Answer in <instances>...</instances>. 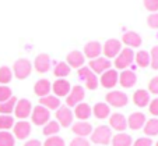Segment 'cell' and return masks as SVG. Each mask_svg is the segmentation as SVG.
Wrapping results in <instances>:
<instances>
[{
	"label": "cell",
	"mask_w": 158,
	"mask_h": 146,
	"mask_svg": "<svg viewBox=\"0 0 158 146\" xmlns=\"http://www.w3.org/2000/svg\"><path fill=\"white\" fill-rule=\"evenodd\" d=\"M148 110L154 117H158V98L154 99V100H150Z\"/></svg>",
	"instance_id": "44"
},
{
	"label": "cell",
	"mask_w": 158,
	"mask_h": 146,
	"mask_svg": "<svg viewBox=\"0 0 158 146\" xmlns=\"http://www.w3.org/2000/svg\"><path fill=\"white\" fill-rule=\"evenodd\" d=\"M78 77H80V79H83L84 82H85V86L88 88V89L95 90L97 88H98L99 79H98V77H97V74H94V72L89 70V67H81V68H78Z\"/></svg>",
	"instance_id": "4"
},
{
	"label": "cell",
	"mask_w": 158,
	"mask_h": 146,
	"mask_svg": "<svg viewBox=\"0 0 158 146\" xmlns=\"http://www.w3.org/2000/svg\"><path fill=\"white\" fill-rule=\"evenodd\" d=\"M14 136L18 138V139H27L31 134V124L27 122L25 120H20L18 122L14 124Z\"/></svg>",
	"instance_id": "14"
},
{
	"label": "cell",
	"mask_w": 158,
	"mask_h": 146,
	"mask_svg": "<svg viewBox=\"0 0 158 146\" xmlns=\"http://www.w3.org/2000/svg\"><path fill=\"white\" fill-rule=\"evenodd\" d=\"M17 100L18 99L15 98V96H11L9 100L0 103V114H7V116H10V114L14 111V107H15Z\"/></svg>",
	"instance_id": "30"
},
{
	"label": "cell",
	"mask_w": 158,
	"mask_h": 146,
	"mask_svg": "<svg viewBox=\"0 0 158 146\" xmlns=\"http://www.w3.org/2000/svg\"><path fill=\"white\" fill-rule=\"evenodd\" d=\"M85 96V92H84L83 86L80 85H76V86L72 88L70 93L67 95V99H66V106L67 107H76L78 103H81Z\"/></svg>",
	"instance_id": "8"
},
{
	"label": "cell",
	"mask_w": 158,
	"mask_h": 146,
	"mask_svg": "<svg viewBox=\"0 0 158 146\" xmlns=\"http://www.w3.org/2000/svg\"><path fill=\"white\" fill-rule=\"evenodd\" d=\"M72 131L74 132L77 136L85 138V136H88V135H91V132H93V125L87 121H78L72 125Z\"/></svg>",
	"instance_id": "21"
},
{
	"label": "cell",
	"mask_w": 158,
	"mask_h": 146,
	"mask_svg": "<svg viewBox=\"0 0 158 146\" xmlns=\"http://www.w3.org/2000/svg\"><path fill=\"white\" fill-rule=\"evenodd\" d=\"M143 129L147 136H155V135H158V118L147 120Z\"/></svg>",
	"instance_id": "29"
},
{
	"label": "cell",
	"mask_w": 158,
	"mask_h": 146,
	"mask_svg": "<svg viewBox=\"0 0 158 146\" xmlns=\"http://www.w3.org/2000/svg\"><path fill=\"white\" fill-rule=\"evenodd\" d=\"M39 104L46 107L48 110H57L60 107V100L56 96L48 95V96H45V98H39Z\"/></svg>",
	"instance_id": "27"
},
{
	"label": "cell",
	"mask_w": 158,
	"mask_h": 146,
	"mask_svg": "<svg viewBox=\"0 0 158 146\" xmlns=\"http://www.w3.org/2000/svg\"><path fill=\"white\" fill-rule=\"evenodd\" d=\"M146 116L140 111H136V113H131L127 118V127L133 131H137V129H141L146 124Z\"/></svg>",
	"instance_id": "16"
},
{
	"label": "cell",
	"mask_w": 158,
	"mask_h": 146,
	"mask_svg": "<svg viewBox=\"0 0 158 146\" xmlns=\"http://www.w3.org/2000/svg\"><path fill=\"white\" fill-rule=\"evenodd\" d=\"M34 67L35 70L39 72V74H45L51 70V57L48 54H39V56L35 57V61H34Z\"/></svg>",
	"instance_id": "18"
},
{
	"label": "cell",
	"mask_w": 158,
	"mask_h": 146,
	"mask_svg": "<svg viewBox=\"0 0 158 146\" xmlns=\"http://www.w3.org/2000/svg\"><path fill=\"white\" fill-rule=\"evenodd\" d=\"M147 24L152 29H158V13H151L147 17Z\"/></svg>",
	"instance_id": "40"
},
{
	"label": "cell",
	"mask_w": 158,
	"mask_h": 146,
	"mask_svg": "<svg viewBox=\"0 0 158 146\" xmlns=\"http://www.w3.org/2000/svg\"><path fill=\"white\" fill-rule=\"evenodd\" d=\"M14 118L7 114H2L0 116V131H7V129L14 127Z\"/></svg>",
	"instance_id": "34"
},
{
	"label": "cell",
	"mask_w": 158,
	"mask_h": 146,
	"mask_svg": "<svg viewBox=\"0 0 158 146\" xmlns=\"http://www.w3.org/2000/svg\"><path fill=\"white\" fill-rule=\"evenodd\" d=\"M134 60H136L139 67L146 68V67L150 66V53L147 50H140L134 54Z\"/></svg>",
	"instance_id": "32"
},
{
	"label": "cell",
	"mask_w": 158,
	"mask_h": 146,
	"mask_svg": "<svg viewBox=\"0 0 158 146\" xmlns=\"http://www.w3.org/2000/svg\"><path fill=\"white\" fill-rule=\"evenodd\" d=\"M131 146H152V140L151 138H139V139H136V142H133V145Z\"/></svg>",
	"instance_id": "42"
},
{
	"label": "cell",
	"mask_w": 158,
	"mask_h": 146,
	"mask_svg": "<svg viewBox=\"0 0 158 146\" xmlns=\"http://www.w3.org/2000/svg\"><path fill=\"white\" fill-rule=\"evenodd\" d=\"M137 82V75L134 74V71L131 70H123L119 75V83L123 88L129 89V88H133Z\"/></svg>",
	"instance_id": "17"
},
{
	"label": "cell",
	"mask_w": 158,
	"mask_h": 146,
	"mask_svg": "<svg viewBox=\"0 0 158 146\" xmlns=\"http://www.w3.org/2000/svg\"><path fill=\"white\" fill-rule=\"evenodd\" d=\"M31 118H32V122L35 125H45L46 122H49V118H51V113L46 107L44 106H35L31 111Z\"/></svg>",
	"instance_id": "6"
},
{
	"label": "cell",
	"mask_w": 158,
	"mask_h": 146,
	"mask_svg": "<svg viewBox=\"0 0 158 146\" xmlns=\"http://www.w3.org/2000/svg\"><path fill=\"white\" fill-rule=\"evenodd\" d=\"M150 66L152 70H158V46H154L150 52Z\"/></svg>",
	"instance_id": "38"
},
{
	"label": "cell",
	"mask_w": 158,
	"mask_h": 146,
	"mask_svg": "<svg viewBox=\"0 0 158 146\" xmlns=\"http://www.w3.org/2000/svg\"><path fill=\"white\" fill-rule=\"evenodd\" d=\"M122 50V43L118 39H108L104 45V54L106 59H114Z\"/></svg>",
	"instance_id": "13"
},
{
	"label": "cell",
	"mask_w": 158,
	"mask_h": 146,
	"mask_svg": "<svg viewBox=\"0 0 158 146\" xmlns=\"http://www.w3.org/2000/svg\"><path fill=\"white\" fill-rule=\"evenodd\" d=\"M11 96H13V92L9 86H6V85H0V103L9 100Z\"/></svg>",
	"instance_id": "39"
},
{
	"label": "cell",
	"mask_w": 158,
	"mask_h": 146,
	"mask_svg": "<svg viewBox=\"0 0 158 146\" xmlns=\"http://www.w3.org/2000/svg\"><path fill=\"white\" fill-rule=\"evenodd\" d=\"M91 113H93V110H91V107H89V104L83 103V102L78 103L74 107V111H73V114H74L80 121H85V120H88L89 117H91Z\"/></svg>",
	"instance_id": "25"
},
{
	"label": "cell",
	"mask_w": 158,
	"mask_h": 146,
	"mask_svg": "<svg viewBox=\"0 0 158 146\" xmlns=\"http://www.w3.org/2000/svg\"><path fill=\"white\" fill-rule=\"evenodd\" d=\"M70 71H72V68H70L69 64L64 63V61L57 63L56 66H55V68H53V74H55V77H57V78L67 77V75L70 74Z\"/></svg>",
	"instance_id": "31"
},
{
	"label": "cell",
	"mask_w": 158,
	"mask_h": 146,
	"mask_svg": "<svg viewBox=\"0 0 158 146\" xmlns=\"http://www.w3.org/2000/svg\"><path fill=\"white\" fill-rule=\"evenodd\" d=\"M144 7L151 13H157L158 11V0H143Z\"/></svg>",
	"instance_id": "41"
},
{
	"label": "cell",
	"mask_w": 158,
	"mask_h": 146,
	"mask_svg": "<svg viewBox=\"0 0 158 146\" xmlns=\"http://www.w3.org/2000/svg\"><path fill=\"white\" fill-rule=\"evenodd\" d=\"M59 129H60V125L57 121H49L45 124L44 127V135L45 136H55L56 134H59Z\"/></svg>",
	"instance_id": "33"
},
{
	"label": "cell",
	"mask_w": 158,
	"mask_h": 146,
	"mask_svg": "<svg viewBox=\"0 0 158 146\" xmlns=\"http://www.w3.org/2000/svg\"><path fill=\"white\" fill-rule=\"evenodd\" d=\"M91 67V71L94 72V74H104L105 71H108V70L112 67V63L109 61V59H106V57H97V59L94 60H89V66Z\"/></svg>",
	"instance_id": "10"
},
{
	"label": "cell",
	"mask_w": 158,
	"mask_h": 146,
	"mask_svg": "<svg viewBox=\"0 0 158 146\" xmlns=\"http://www.w3.org/2000/svg\"><path fill=\"white\" fill-rule=\"evenodd\" d=\"M11 79H13V71L10 70V67H7V66L0 67V83L6 85Z\"/></svg>",
	"instance_id": "36"
},
{
	"label": "cell",
	"mask_w": 158,
	"mask_h": 146,
	"mask_svg": "<svg viewBox=\"0 0 158 146\" xmlns=\"http://www.w3.org/2000/svg\"><path fill=\"white\" fill-rule=\"evenodd\" d=\"M15 139L9 131H0V146H14Z\"/></svg>",
	"instance_id": "35"
},
{
	"label": "cell",
	"mask_w": 158,
	"mask_h": 146,
	"mask_svg": "<svg viewBox=\"0 0 158 146\" xmlns=\"http://www.w3.org/2000/svg\"><path fill=\"white\" fill-rule=\"evenodd\" d=\"M31 111H32L31 102L28 99H18L17 103H15V107H14L15 117L20 120H25L27 117L31 116Z\"/></svg>",
	"instance_id": "7"
},
{
	"label": "cell",
	"mask_w": 158,
	"mask_h": 146,
	"mask_svg": "<svg viewBox=\"0 0 158 146\" xmlns=\"http://www.w3.org/2000/svg\"><path fill=\"white\" fill-rule=\"evenodd\" d=\"M148 92L158 95V77H154L148 83Z\"/></svg>",
	"instance_id": "43"
},
{
	"label": "cell",
	"mask_w": 158,
	"mask_h": 146,
	"mask_svg": "<svg viewBox=\"0 0 158 146\" xmlns=\"http://www.w3.org/2000/svg\"><path fill=\"white\" fill-rule=\"evenodd\" d=\"M52 90H53L56 98H63V96H67L70 93L72 86H70V82L67 79L59 78V79H56L52 83Z\"/></svg>",
	"instance_id": "12"
},
{
	"label": "cell",
	"mask_w": 158,
	"mask_h": 146,
	"mask_svg": "<svg viewBox=\"0 0 158 146\" xmlns=\"http://www.w3.org/2000/svg\"><path fill=\"white\" fill-rule=\"evenodd\" d=\"M105 100L106 104L109 106H114V107H125L126 104L129 103V98L125 92L122 90H112V92H108L105 96Z\"/></svg>",
	"instance_id": "5"
},
{
	"label": "cell",
	"mask_w": 158,
	"mask_h": 146,
	"mask_svg": "<svg viewBox=\"0 0 158 146\" xmlns=\"http://www.w3.org/2000/svg\"><path fill=\"white\" fill-rule=\"evenodd\" d=\"M109 127L119 132H123L127 128V118L120 113H114L112 116H109Z\"/></svg>",
	"instance_id": "15"
},
{
	"label": "cell",
	"mask_w": 158,
	"mask_h": 146,
	"mask_svg": "<svg viewBox=\"0 0 158 146\" xmlns=\"http://www.w3.org/2000/svg\"><path fill=\"white\" fill-rule=\"evenodd\" d=\"M56 118H57V122H59L60 127H66V128H67L69 125H72L74 114L70 110V107H67V106H60L56 111Z\"/></svg>",
	"instance_id": "11"
},
{
	"label": "cell",
	"mask_w": 158,
	"mask_h": 146,
	"mask_svg": "<svg viewBox=\"0 0 158 146\" xmlns=\"http://www.w3.org/2000/svg\"><path fill=\"white\" fill-rule=\"evenodd\" d=\"M66 60H67V64H69L70 68H81L84 66V61H85V57L81 52L78 50H73L70 52L67 56H66Z\"/></svg>",
	"instance_id": "20"
},
{
	"label": "cell",
	"mask_w": 158,
	"mask_h": 146,
	"mask_svg": "<svg viewBox=\"0 0 158 146\" xmlns=\"http://www.w3.org/2000/svg\"><path fill=\"white\" fill-rule=\"evenodd\" d=\"M51 90H52V83L49 82L48 79H39V81H36L35 85H34V92H35V95L39 96V98L48 96Z\"/></svg>",
	"instance_id": "23"
},
{
	"label": "cell",
	"mask_w": 158,
	"mask_h": 146,
	"mask_svg": "<svg viewBox=\"0 0 158 146\" xmlns=\"http://www.w3.org/2000/svg\"><path fill=\"white\" fill-rule=\"evenodd\" d=\"M110 140H112V129L108 125H99L91 132V142L95 145L105 146L110 143Z\"/></svg>",
	"instance_id": "1"
},
{
	"label": "cell",
	"mask_w": 158,
	"mask_h": 146,
	"mask_svg": "<svg viewBox=\"0 0 158 146\" xmlns=\"http://www.w3.org/2000/svg\"><path fill=\"white\" fill-rule=\"evenodd\" d=\"M122 42L131 49V48H139V46H141L143 39H141V36L139 35L137 32H134V31H129V32L123 33Z\"/></svg>",
	"instance_id": "22"
},
{
	"label": "cell",
	"mask_w": 158,
	"mask_h": 146,
	"mask_svg": "<svg viewBox=\"0 0 158 146\" xmlns=\"http://www.w3.org/2000/svg\"><path fill=\"white\" fill-rule=\"evenodd\" d=\"M13 71L17 79H25L32 71V64L28 59H18L13 66Z\"/></svg>",
	"instance_id": "2"
},
{
	"label": "cell",
	"mask_w": 158,
	"mask_h": 146,
	"mask_svg": "<svg viewBox=\"0 0 158 146\" xmlns=\"http://www.w3.org/2000/svg\"><path fill=\"white\" fill-rule=\"evenodd\" d=\"M24 146H42V143L38 139H30L24 143Z\"/></svg>",
	"instance_id": "46"
},
{
	"label": "cell",
	"mask_w": 158,
	"mask_h": 146,
	"mask_svg": "<svg viewBox=\"0 0 158 146\" xmlns=\"http://www.w3.org/2000/svg\"><path fill=\"white\" fill-rule=\"evenodd\" d=\"M42 146H66V143L63 140V138L55 135V136H49Z\"/></svg>",
	"instance_id": "37"
},
{
	"label": "cell",
	"mask_w": 158,
	"mask_h": 146,
	"mask_svg": "<svg viewBox=\"0 0 158 146\" xmlns=\"http://www.w3.org/2000/svg\"><path fill=\"white\" fill-rule=\"evenodd\" d=\"M101 52H102L101 43L97 42V40H91L84 46V53L83 54H84V57H88L89 60H94V59H97V57H99Z\"/></svg>",
	"instance_id": "19"
},
{
	"label": "cell",
	"mask_w": 158,
	"mask_h": 146,
	"mask_svg": "<svg viewBox=\"0 0 158 146\" xmlns=\"http://www.w3.org/2000/svg\"><path fill=\"white\" fill-rule=\"evenodd\" d=\"M155 146H158V142H157V143H155Z\"/></svg>",
	"instance_id": "47"
},
{
	"label": "cell",
	"mask_w": 158,
	"mask_h": 146,
	"mask_svg": "<svg viewBox=\"0 0 158 146\" xmlns=\"http://www.w3.org/2000/svg\"><path fill=\"white\" fill-rule=\"evenodd\" d=\"M70 146H89V142L85 139V138H74V139L70 142Z\"/></svg>",
	"instance_id": "45"
},
{
	"label": "cell",
	"mask_w": 158,
	"mask_h": 146,
	"mask_svg": "<svg viewBox=\"0 0 158 146\" xmlns=\"http://www.w3.org/2000/svg\"><path fill=\"white\" fill-rule=\"evenodd\" d=\"M118 82H119V74H118L116 70H112V68H109L104 74H101V78H99V83L104 88H106V89L115 88Z\"/></svg>",
	"instance_id": "9"
},
{
	"label": "cell",
	"mask_w": 158,
	"mask_h": 146,
	"mask_svg": "<svg viewBox=\"0 0 158 146\" xmlns=\"http://www.w3.org/2000/svg\"><path fill=\"white\" fill-rule=\"evenodd\" d=\"M134 61V52L130 48H125L120 50V53L115 59V67L118 70H126L131 63Z\"/></svg>",
	"instance_id": "3"
},
{
	"label": "cell",
	"mask_w": 158,
	"mask_h": 146,
	"mask_svg": "<svg viewBox=\"0 0 158 146\" xmlns=\"http://www.w3.org/2000/svg\"><path fill=\"white\" fill-rule=\"evenodd\" d=\"M112 146H131L133 145V139L129 134H116L114 138H112Z\"/></svg>",
	"instance_id": "28"
},
{
	"label": "cell",
	"mask_w": 158,
	"mask_h": 146,
	"mask_svg": "<svg viewBox=\"0 0 158 146\" xmlns=\"http://www.w3.org/2000/svg\"><path fill=\"white\" fill-rule=\"evenodd\" d=\"M93 114L98 120L108 118V117L110 116V107H109V104L102 103V102H99V103H95V106L93 107Z\"/></svg>",
	"instance_id": "26"
},
{
	"label": "cell",
	"mask_w": 158,
	"mask_h": 146,
	"mask_svg": "<svg viewBox=\"0 0 158 146\" xmlns=\"http://www.w3.org/2000/svg\"><path fill=\"white\" fill-rule=\"evenodd\" d=\"M133 102L137 107H146L150 104V92L146 89H139L134 92Z\"/></svg>",
	"instance_id": "24"
}]
</instances>
